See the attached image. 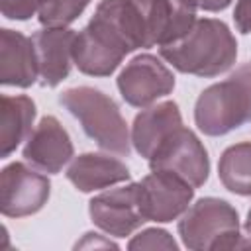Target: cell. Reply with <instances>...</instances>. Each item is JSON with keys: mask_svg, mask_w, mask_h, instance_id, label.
I'll use <instances>...</instances> for the list:
<instances>
[{"mask_svg": "<svg viewBox=\"0 0 251 251\" xmlns=\"http://www.w3.org/2000/svg\"><path fill=\"white\" fill-rule=\"evenodd\" d=\"M129 53L124 39L104 20L92 16L76 33L73 61L76 69L88 76H110Z\"/></svg>", "mask_w": 251, "mask_h": 251, "instance_id": "5", "label": "cell"}, {"mask_svg": "<svg viewBox=\"0 0 251 251\" xmlns=\"http://www.w3.org/2000/svg\"><path fill=\"white\" fill-rule=\"evenodd\" d=\"M127 249H167V251H176L178 245L173 239V235L161 227H147L141 229L137 235H133L127 243Z\"/></svg>", "mask_w": 251, "mask_h": 251, "instance_id": "20", "label": "cell"}, {"mask_svg": "<svg viewBox=\"0 0 251 251\" xmlns=\"http://www.w3.org/2000/svg\"><path fill=\"white\" fill-rule=\"evenodd\" d=\"M73 153L71 135L55 116H43L22 149L24 159L31 167L49 175H57L73 159Z\"/></svg>", "mask_w": 251, "mask_h": 251, "instance_id": "11", "label": "cell"}, {"mask_svg": "<svg viewBox=\"0 0 251 251\" xmlns=\"http://www.w3.org/2000/svg\"><path fill=\"white\" fill-rule=\"evenodd\" d=\"M220 182L237 196H251V141L224 149L218 163Z\"/></svg>", "mask_w": 251, "mask_h": 251, "instance_id": "18", "label": "cell"}, {"mask_svg": "<svg viewBox=\"0 0 251 251\" xmlns=\"http://www.w3.org/2000/svg\"><path fill=\"white\" fill-rule=\"evenodd\" d=\"M59 104L78 120L82 131L100 149L122 157L129 155L131 133L114 98L94 86H75L59 94Z\"/></svg>", "mask_w": 251, "mask_h": 251, "instance_id": "2", "label": "cell"}, {"mask_svg": "<svg viewBox=\"0 0 251 251\" xmlns=\"http://www.w3.org/2000/svg\"><path fill=\"white\" fill-rule=\"evenodd\" d=\"M0 4L4 18L18 22H25L31 16H37L39 10V0H0Z\"/></svg>", "mask_w": 251, "mask_h": 251, "instance_id": "21", "label": "cell"}, {"mask_svg": "<svg viewBox=\"0 0 251 251\" xmlns=\"http://www.w3.org/2000/svg\"><path fill=\"white\" fill-rule=\"evenodd\" d=\"M194 122L210 137L226 135L251 122V59L226 80L200 92L194 104Z\"/></svg>", "mask_w": 251, "mask_h": 251, "instance_id": "3", "label": "cell"}, {"mask_svg": "<svg viewBox=\"0 0 251 251\" xmlns=\"http://www.w3.org/2000/svg\"><path fill=\"white\" fill-rule=\"evenodd\" d=\"M159 55L178 73L212 78L235 65L237 41L222 20L200 18L182 37L159 47Z\"/></svg>", "mask_w": 251, "mask_h": 251, "instance_id": "1", "label": "cell"}, {"mask_svg": "<svg viewBox=\"0 0 251 251\" xmlns=\"http://www.w3.org/2000/svg\"><path fill=\"white\" fill-rule=\"evenodd\" d=\"M147 161L151 171H169L194 188L202 186L210 175V157L204 143L184 126L175 129Z\"/></svg>", "mask_w": 251, "mask_h": 251, "instance_id": "6", "label": "cell"}, {"mask_svg": "<svg viewBox=\"0 0 251 251\" xmlns=\"http://www.w3.org/2000/svg\"><path fill=\"white\" fill-rule=\"evenodd\" d=\"M233 22L239 33H251V0H237L233 10Z\"/></svg>", "mask_w": 251, "mask_h": 251, "instance_id": "22", "label": "cell"}, {"mask_svg": "<svg viewBox=\"0 0 251 251\" xmlns=\"http://www.w3.org/2000/svg\"><path fill=\"white\" fill-rule=\"evenodd\" d=\"M90 4V0H39L37 20L43 27H69Z\"/></svg>", "mask_w": 251, "mask_h": 251, "instance_id": "19", "label": "cell"}, {"mask_svg": "<svg viewBox=\"0 0 251 251\" xmlns=\"http://www.w3.org/2000/svg\"><path fill=\"white\" fill-rule=\"evenodd\" d=\"M243 227H245V233H247V237H251V208H249V212H247V220H245Z\"/></svg>", "mask_w": 251, "mask_h": 251, "instance_id": "25", "label": "cell"}, {"mask_svg": "<svg viewBox=\"0 0 251 251\" xmlns=\"http://www.w3.org/2000/svg\"><path fill=\"white\" fill-rule=\"evenodd\" d=\"M35 102L25 94L0 96V157H10L33 131Z\"/></svg>", "mask_w": 251, "mask_h": 251, "instance_id": "17", "label": "cell"}, {"mask_svg": "<svg viewBox=\"0 0 251 251\" xmlns=\"http://www.w3.org/2000/svg\"><path fill=\"white\" fill-rule=\"evenodd\" d=\"M49 194L51 182L35 167L14 161L0 173V212L6 218L37 214L47 204Z\"/></svg>", "mask_w": 251, "mask_h": 251, "instance_id": "7", "label": "cell"}, {"mask_svg": "<svg viewBox=\"0 0 251 251\" xmlns=\"http://www.w3.org/2000/svg\"><path fill=\"white\" fill-rule=\"evenodd\" d=\"M182 126V116L178 104L175 100H163L141 108V112L133 118L131 126V145L135 151L149 159L155 149Z\"/></svg>", "mask_w": 251, "mask_h": 251, "instance_id": "15", "label": "cell"}, {"mask_svg": "<svg viewBox=\"0 0 251 251\" xmlns=\"http://www.w3.org/2000/svg\"><path fill=\"white\" fill-rule=\"evenodd\" d=\"M139 6L145 22L147 49L176 41L198 20L196 6L190 0H139Z\"/></svg>", "mask_w": 251, "mask_h": 251, "instance_id": "12", "label": "cell"}, {"mask_svg": "<svg viewBox=\"0 0 251 251\" xmlns=\"http://www.w3.org/2000/svg\"><path fill=\"white\" fill-rule=\"evenodd\" d=\"M118 90L133 108H147L175 88L173 71L151 53L135 55L118 75Z\"/></svg>", "mask_w": 251, "mask_h": 251, "instance_id": "9", "label": "cell"}, {"mask_svg": "<svg viewBox=\"0 0 251 251\" xmlns=\"http://www.w3.org/2000/svg\"><path fill=\"white\" fill-rule=\"evenodd\" d=\"M194 186L169 171H151L137 182V202L147 222L167 224L188 210Z\"/></svg>", "mask_w": 251, "mask_h": 251, "instance_id": "8", "label": "cell"}, {"mask_svg": "<svg viewBox=\"0 0 251 251\" xmlns=\"http://www.w3.org/2000/svg\"><path fill=\"white\" fill-rule=\"evenodd\" d=\"M182 245L192 251H218L249 247L251 239L241 241L237 210L224 198H198L178 220Z\"/></svg>", "mask_w": 251, "mask_h": 251, "instance_id": "4", "label": "cell"}, {"mask_svg": "<svg viewBox=\"0 0 251 251\" xmlns=\"http://www.w3.org/2000/svg\"><path fill=\"white\" fill-rule=\"evenodd\" d=\"M88 214L96 227L114 237H127L147 220L137 202V182L100 192L88 202Z\"/></svg>", "mask_w": 251, "mask_h": 251, "instance_id": "10", "label": "cell"}, {"mask_svg": "<svg viewBox=\"0 0 251 251\" xmlns=\"http://www.w3.org/2000/svg\"><path fill=\"white\" fill-rule=\"evenodd\" d=\"M98 245H102V247H118L114 241H110V239H100V233H92V231H88V233H84V239L82 241H78L76 243V247H98Z\"/></svg>", "mask_w": 251, "mask_h": 251, "instance_id": "24", "label": "cell"}, {"mask_svg": "<svg viewBox=\"0 0 251 251\" xmlns=\"http://www.w3.org/2000/svg\"><path fill=\"white\" fill-rule=\"evenodd\" d=\"M127 165L116 157L102 153H82L75 157L67 169V178L80 192H94L129 180Z\"/></svg>", "mask_w": 251, "mask_h": 251, "instance_id": "16", "label": "cell"}, {"mask_svg": "<svg viewBox=\"0 0 251 251\" xmlns=\"http://www.w3.org/2000/svg\"><path fill=\"white\" fill-rule=\"evenodd\" d=\"M190 2L196 6V10L200 8V10H206V12H222L233 0H190Z\"/></svg>", "mask_w": 251, "mask_h": 251, "instance_id": "23", "label": "cell"}, {"mask_svg": "<svg viewBox=\"0 0 251 251\" xmlns=\"http://www.w3.org/2000/svg\"><path fill=\"white\" fill-rule=\"evenodd\" d=\"M76 31L71 27H43L31 35L37 69H39V84L45 88H53L61 84L73 67V47H75Z\"/></svg>", "mask_w": 251, "mask_h": 251, "instance_id": "13", "label": "cell"}, {"mask_svg": "<svg viewBox=\"0 0 251 251\" xmlns=\"http://www.w3.org/2000/svg\"><path fill=\"white\" fill-rule=\"evenodd\" d=\"M39 80L37 57L31 37L22 31L0 29V84L29 88Z\"/></svg>", "mask_w": 251, "mask_h": 251, "instance_id": "14", "label": "cell"}]
</instances>
